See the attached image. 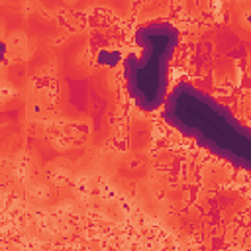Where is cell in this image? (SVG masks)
I'll use <instances>...</instances> for the list:
<instances>
[{"label": "cell", "instance_id": "cell-1", "mask_svg": "<svg viewBox=\"0 0 251 251\" xmlns=\"http://www.w3.org/2000/svg\"><path fill=\"white\" fill-rule=\"evenodd\" d=\"M163 120L186 139L235 169L251 171V127L229 108L190 82L169 90Z\"/></svg>", "mask_w": 251, "mask_h": 251}, {"label": "cell", "instance_id": "cell-2", "mask_svg": "<svg viewBox=\"0 0 251 251\" xmlns=\"http://www.w3.org/2000/svg\"><path fill=\"white\" fill-rule=\"evenodd\" d=\"M176 45L178 29L169 22H149L137 27L135 47L124 59V82L139 110L155 112L165 106Z\"/></svg>", "mask_w": 251, "mask_h": 251}]
</instances>
